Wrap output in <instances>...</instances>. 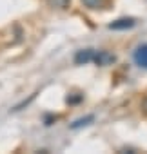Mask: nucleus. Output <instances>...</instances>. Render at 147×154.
I'll return each instance as SVG.
<instances>
[{"instance_id":"f257e3e1","label":"nucleus","mask_w":147,"mask_h":154,"mask_svg":"<svg viewBox=\"0 0 147 154\" xmlns=\"http://www.w3.org/2000/svg\"><path fill=\"white\" fill-rule=\"evenodd\" d=\"M133 60L138 67L147 71V44H140L134 51H133Z\"/></svg>"},{"instance_id":"f03ea898","label":"nucleus","mask_w":147,"mask_h":154,"mask_svg":"<svg viewBox=\"0 0 147 154\" xmlns=\"http://www.w3.org/2000/svg\"><path fill=\"white\" fill-rule=\"evenodd\" d=\"M93 62L96 63V65H111V63H114L116 62V56L113 54V53H109V51H95V58H93Z\"/></svg>"},{"instance_id":"7ed1b4c3","label":"nucleus","mask_w":147,"mask_h":154,"mask_svg":"<svg viewBox=\"0 0 147 154\" xmlns=\"http://www.w3.org/2000/svg\"><path fill=\"white\" fill-rule=\"evenodd\" d=\"M134 26H136V20L129 17V18H118V20L111 22L109 29H113V31H125V29H131Z\"/></svg>"},{"instance_id":"20e7f679","label":"nucleus","mask_w":147,"mask_h":154,"mask_svg":"<svg viewBox=\"0 0 147 154\" xmlns=\"http://www.w3.org/2000/svg\"><path fill=\"white\" fill-rule=\"evenodd\" d=\"M93 58H95V49H82L75 54V62L78 65L89 63V62H93Z\"/></svg>"},{"instance_id":"39448f33","label":"nucleus","mask_w":147,"mask_h":154,"mask_svg":"<svg viewBox=\"0 0 147 154\" xmlns=\"http://www.w3.org/2000/svg\"><path fill=\"white\" fill-rule=\"evenodd\" d=\"M82 4L89 9H102V8H105L107 0H82Z\"/></svg>"},{"instance_id":"423d86ee","label":"nucleus","mask_w":147,"mask_h":154,"mask_svg":"<svg viewBox=\"0 0 147 154\" xmlns=\"http://www.w3.org/2000/svg\"><path fill=\"white\" fill-rule=\"evenodd\" d=\"M89 122H93V116H86V118H82V120H77L75 123L71 125V129H78V127H82V125H87Z\"/></svg>"},{"instance_id":"0eeeda50","label":"nucleus","mask_w":147,"mask_h":154,"mask_svg":"<svg viewBox=\"0 0 147 154\" xmlns=\"http://www.w3.org/2000/svg\"><path fill=\"white\" fill-rule=\"evenodd\" d=\"M49 2H51L55 8H60V9H64V8H67L69 0H49Z\"/></svg>"},{"instance_id":"6e6552de","label":"nucleus","mask_w":147,"mask_h":154,"mask_svg":"<svg viewBox=\"0 0 147 154\" xmlns=\"http://www.w3.org/2000/svg\"><path fill=\"white\" fill-rule=\"evenodd\" d=\"M142 107H143V111H145V112H147V98H145V100H143V105H142Z\"/></svg>"}]
</instances>
